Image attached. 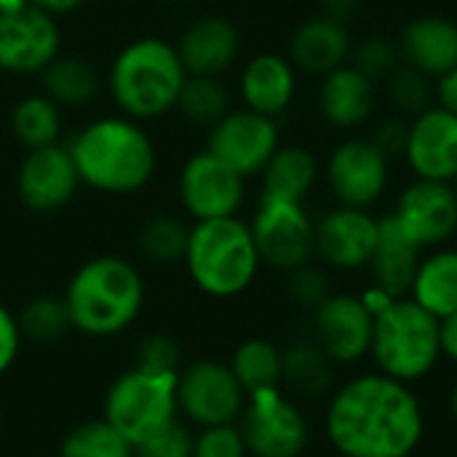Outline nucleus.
I'll return each mask as SVG.
<instances>
[{
	"label": "nucleus",
	"instance_id": "1",
	"mask_svg": "<svg viewBox=\"0 0 457 457\" xmlns=\"http://www.w3.org/2000/svg\"><path fill=\"white\" fill-rule=\"evenodd\" d=\"M324 428L343 457H410L423 442L426 418L407 383L370 372L332 394Z\"/></svg>",
	"mask_w": 457,
	"mask_h": 457
},
{
	"label": "nucleus",
	"instance_id": "2",
	"mask_svg": "<svg viewBox=\"0 0 457 457\" xmlns=\"http://www.w3.org/2000/svg\"><path fill=\"white\" fill-rule=\"evenodd\" d=\"M80 185L126 198L142 193L158 174V145L145 123L107 112L83 123L67 142Z\"/></svg>",
	"mask_w": 457,
	"mask_h": 457
},
{
	"label": "nucleus",
	"instance_id": "3",
	"mask_svg": "<svg viewBox=\"0 0 457 457\" xmlns=\"http://www.w3.org/2000/svg\"><path fill=\"white\" fill-rule=\"evenodd\" d=\"M62 300L72 332L91 340H110L137 324L147 303V284L129 257L96 254L75 268Z\"/></svg>",
	"mask_w": 457,
	"mask_h": 457
},
{
	"label": "nucleus",
	"instance_id": "4",
	"mask_svg": "<svg viewBox=\"0 0 457 457\" xmlns=\"http://www.w3.org/2000/svg\"><path fill=\"white\" fill-rule=\"evenodd\" d=\"M185 80L187 70L177 46L161 35H139L110 59L104 88L115 112L147 123L174 112Z\"/></svg>",
	"mask_w": 457,
	"mask_h": 457
},
{
	"label": "nucleus",
	"instance_id": "5",
	"mask_svg": "<svg viewBox=\"0 0 457 457\" xmlns=\"http://www.w3.org/2000/svg\"><path fill=\"white\" fill-rule=\"evenodd\" d=\"M182 265L201 295L233 300L254 284L262 260L249 222L241 217H220L190 225V244Z\"/></svg>",
	"mask_w": 457,
	"mask_h": 457
},
{
	"label": "nucleus",
	"instance_id": "6",
	"mask_svg": "<svg viewBox=\"0 0 457 457\" xmlns=\"http://www.w3.org/2000/svg\"><path fill=\"white\" fill-rule=\"evenodd\" d=\"M370 353L378 372L412 386L415 380H423L442 359L439 319L412 297H399L375 316Z\"/></svg>",
	"mask_w": 457,
	"mask_h": 457
},
{
	"label": "nucleus",
	"instance_id": "7",
	"mask_svg": "<svg viewBox=\"0 0 457 457\" xmlns=\"http://www.w3.org/2000/svg\"><path fill=\"white\" fill-rule=\"evenodd\" d=\"M177 375L131 367L120 372L102 399V418L131 445L179 420Z\"/></svg>",
	"mask_w": 457,
	"mask_h": 457
},
{
	"label": "nucleus",
	"instance_id": "8",
	"mask_svg": "<svg viewBox=\"0 0 457 457\" xmlns=\"http://www.w3.org/2000/svg\"><path fill=\"white\" fill-rule=\"evenodd\" d=\"M238 428L252 457H300L311 442L308 418L284 388L249 394Z\"/></svg>",
	"mask_w": 457,
	"mask_h": 457
},
{
	"label": "nucleus",
	"instance_id": "9",
	"mask_svg": "<svg viewBox=\"0 0 457 457\" xmlns=\"http://www.w3.org/2000/svg\"><path fill=\"white\" fill-rule=\"evenodd\" d=\"M177 404L179 415L195 428L230 426L244 412L246 391L228 361L195 359L177 375Z\"/></svg>",
	"mask_w": 457,
	"mask_h": 457
},
{
	"label": "nucleus",
	"instance_id": "10",
	"mask_svg": "<svg viewBox=\"0 0 457 457\" xmlns=\"http://www.w3.org/2000/svg\"><path fill=\"white\" fill-rule=\"evenodd\" d=\"M260 260L276 270L292 273L316 254V222L297 201L260 195L249 222Z\"/></svg>",
	"mask_w": 457,
	"mask_h": 457
},
{
	"label": "nucleus",
	"instance_id": "11",
	"mask_svg": "<svg viewBox=\"0 0 457 457\" xmlns=\"http://www.w3.org/2000/svg\"><path fill=\"white\" fill-rule=\"evenodd\" d=\"M177 195L193 222L238 217L246 201V179L204 147L182 163Z\"/></svg>",
	"mask_w": 457,
	"mask_h": 457
},
{
	"label": "nucleus",
	"instance_id": "12",
	"mask_svg": "<svg viewBox=\"0 0 457 457\" xmlns=\"http://www.w3.org/2000/svg\"><path fill=\"white\" fill-rule=\"evenodd\" d=\"M62 54L59 19L32 5H19L0 13V72L32 78Z\"/></svg>",
	"mask_w": 457,
	"mask_h": 457
},
{
	"label": "nucleus",
	"instance_id": "13",
	"mask_svg": "<svg viewBox=\"0 0 457 457\" xmlns=\"http://www.w3.org/2000/svg\"><path fill=\"white\" fill-rule=\"evenodd\" d=\"M80 177L67 145H48L24 150L13 174V190L24 209L32 214H56L67 209L78 190Z\"/></svg>",
	"mask_w": 457,
	"mask_h": 457
},
{
	"label": "nucleus",
	"instance_id": "14",
	"mask_svg": "<svg viewBox=\"0 0 457 457\" xmlns=\"http://www.w3.org/2000/svg\"><path fill=\"white\" fill-rule=\"evenodd\" d=\"M276 118L260 115L246 107L225 112L212 129H206V150L238 171L244 179L262 174L265 163L278 150Z\"/></svg>",
	"mask_w": 457,
	"mask_h": 457
},
{
	"label": "nucleus",
	"instance_id": "15",
	"mask_svg": "<svg viewBox=\"0 0 457 457\" xmlns=\"http://www.w3.org/2000/svg\"><path fill=\"white\" fill-rule=\"evenodd\" d=\"M375 316L367 311L361 297L329 295L313 311V343L335 361L353 364L372 348Z\"/></svg>",
	"mask_w": 457,
	"mask_h": 457
},
{
	"label": "nucleus",
	"instance_id": "16",
	"mask_svg": "<svg viewBox=\"0 0 457 457\" xmlns=\"http://www.w3.org/2000/svg\"><path fill=\"white\" fill-rule=\"evenodd\" d=\"M378 238L380 220L367 209L340 206L316 222V254L337 270L370 268Z\"/></svg>",
	"mask_w": 457,
	"mask_h": 457
},
{
	"label": "nucleus",
	"instance_id": "17",
	"mask_svg": "<svg viewBox=\"0 0 457 457\" xmlns=\"http://www.w3.org/2000/svg\"><path fill=\"white\" fill-rule=\"evenodd\" d=\"M327 179L343 206L367 209L386 190L388 158L372 145V139L343 142L329 158Z\"/></svg>",
	"mask_w": 457,
	"mask_h": 457
},
{
	"label": "nucleus",
	"instance_id": "18",
	"mask_svg": "<svg viewBox=\"0 0 457 457\" xmlns=\"http://www.w3.org/2000/svg\"><path fill=\"white\" fill-rule=\"evenodd\" d=\"M187 75L222 78L241 56V32L222 13H201L174 40Z\"/></svg>",
	"mask_w": 457,
	"mask_h": 457
},
{
	"label": "nucleus",
	"instance_id": "19",
	"mask_svg": "<svg viewBox=\"0 0 457 457\" xmlns=\"http://www.w3.org/2000/svg\"><path fill=\"white\" fill-rule=\"evenodd\" d=\"M394 217L420 249L445 244L457 230V190L450 182L418 179L402 193Z\"/></svg>",
	"mask_w": 457,
	"mask_h": 457
},
{
	"label": "nucleus",
	"instance_id": "20",
	"mask_svg": "<svg viewBox=\"0 0 457 457\" xmlns=\"http://www.w3.org/2000/svg\"><path fill=\"white\" fill-rule=\"evenodd\" d=\"M404 155L420 179L450 182L457 177V115L445 107L420 112L407 137Z\"/></svg>",
	"mask_w": 457,
	"mask_h": 457
},
{
	"label": "nucleus",
	"instance_id": "21",
	"mask_svg": "<svg viewBox=\"0 0 457 457\" xmlns=\"http://www.w3.org/2000/svg\"><path fill=\"white\" fill-rule=\"evenodd\" d=\"M297 72L295 64L273 51L254 54L238 78V94L246 110H254L268 118H278L295 99Z\"/></svg>",
	"mask_w": 457,
	"mask_h": 457
},
{
	"label": "nucleus",
	"instance_id": "22",
	"mask_svg": "<svg viewBox=\"0 0 457 457\" xmlns=\"http://www.w3.org/2000/svg\"><path fill=\"white\" fill-rule=\"evenodd\" d=\"M351 51H353V43H351V32L345 21L329 19L324 13L303 21L289 40V62L295 64V70L321 75V78L343 67Z\"/></svg>",
	"mask_w": 457,
	"mask_h": 457
},
{
	"label": "nucleus",
	"instance_id": "23",
	"mask_svg": "<svg viewBox=\"0 0 457 457\" xmlns=\"http://www.w3.org/2000/svg\"><path fill=\"white\" fill-rule=\"evenodd\" d=\"M399 48L410 67L442 78L457 67V24L445 16H420L407 24Z\"/></svg>",
	"mask_w": 457,
	"mask_h": 457
},
{
	"label": "nucleus",
	"instance_id": "24",
	"mask_svg": "<svg viewBox=\"0 0 457 457\" xmlns=\"http://www.w3.org/2000/svg\"><path fill=\"white\" fill-rule=\"evenodd\" d=\"M319 110L332 126H361L375 110V80H370L353 64L327 72L319 86Z\"/></svg>",
	"mask_w": 457,
	"mask_h": 457
},
{
	"label": "nucleus",
	"instance_id": "25",
	"mask_svg": "<svg viewBox=\"0 0 457 457\" xmlns=\"http://www.w3.org/2000/svg\"><path fill=\"white\" fill-rule=\"evenodd\" d=\"M420 265V246L407 236V230L396 222V217L380 220L378 249L370 260V270L375 287L388 292L391 297H407Z\"/></svg>",
	"mask_w": 457,
	"mask_h": 457
},
{
	"label": "nucleus",
	"instance_id": "26",
	"mask_svg": "<svg viewBox=\"0 0 457 457\" xmlns=\"http://www.w3.org/2000/svg\"><path fill=\"white\" fill-rule=\"evenodd\" d=\"M102 88L104 78L99 67L80 54H59L40 72V91L51 96L64 112L94 104Z\"/></svg>",
	"mask_w": 457,
	"mask_h": 457
},
{
	"label": "nucleus",
	"instance_id": "27",
	"mask_svg": "<svg viewBox=\"0 0 457 457\" xmlns=\"http://www.w3.org/2000/svg\"><path fill=\"white\" fill-rule=\"evenodd\" d=\"M8 129L21 150L59 145L64 134V110L43 91H32L13 102Z\"/></svg>",
	"mask_w": 457,
	"mask_h": 457
},
{
	"label": "nucleus",
	"instance_id": "28",
	"mask_svg": "<svg viewBox=\"0 0 457 457\" xmlns=\"http://www.w3.org/2000/svg\"><path fill=\"white\" fill-rule=\"evenodd\" d=\"M332 386L335 361L313 340H297L281 348V388L303 399H319L327 396Z\"/></svg>",
	"mask_w": 457,
	"mask_h": 457
},
{
	"label": "nucleus",
	"instance_id": "29",
	"mask_svg": "<svg viewBox=\"0 0 457 457\" xmlns=\"http://www.w3.org/2000/svg\"><path fill=\"white\" fill-rule=\"evenodd\" d=\"M410 297L439 321L457 313V249H439L420 260Z\"/></svg>",
	"mask_w": 457,
	"mask_h": 457
},
{
	"label": "nucleus",
	"instance_id": "30",
	"mask_svg": "<svg viewBox=\"0 0 457 457\" xmlns=\"http://www.w3.org/2000/svg\"><path fill=\"white\" fill-rule=\"evenodd\" d=\"M316 158L305 147H278L262 169V195L303 204L316 182Z\"/></svg>",
	"mask_w": 457,
	"mask_h": 457
},
{
	"label": "nucleus",
	"instance_id": "31",
	"mask_svg": "<svg viewBox=\"0 0 457 457\" xmlns=\"http://www.w3.org/2000/svg\"><path fill=\"white\" fill-rule=\"evenodd\" d=\"M190 244V222L179 214L158 212L139 225V254L153 265H182Z\"/></svg>",
	"mask_w": 457,
	"mask_h": 457
},
{
	"label": "nucleus",
	"instance_id": "32",
	"mask_svg": "<svg viewBox=\"0 0 457 457\" xmlns=\"http://www.w3.org/2000/svg\"><path fill=\"white\" fill-rule=\"evenodd\" d=\"M230 370L249 394L281 388V348L265 337H249L230 353Z\"/></svg>",
	"mask_w": 457,
	"mask_h": 457
},
{
	"label": "nucleus",
	"instance_id": "33",
	"mask_svg": "<svg viewBox=\"0 0 457 457\" xmlns=\"http://www.w3.org/2000/svg\"><path fill=\"white\" fill-rule=\"evenodd\" d=\"M230 110V91L222 78L206 75H187L174 107V112H179L185 123L198 129H212Z\"/></svg>",
	"mask_w": 457,
	"mask_h": 457
},
{
	"label": "nucleus",
	"instance_id": "34",
	"mask_svg": "<svg viewBox=\"0 0 457 457\" xmlns=\"http://www.w3.org/2000/svg\"><path fill=\"white\" fill-rule=\"evenodd\" d=\"M59 457H134V445L118 434L104 418L83 420L72 426L62 442Z\"/></svg>",
	"mask_w": 457,
	"mask_h": 457
},
{
	"label": "nucleus",
	"instance_id": "35",
	"mask_svg": "<svg viewBox=\"0 0 457 457\" xmlns=\"http://www.w3.org/2000/svg\"><path fill=\"white\" fill-rule=\"evenodd\" d=\"M16 319H19V329H21L24 340H32V343H56L67 332H72L70 313H67L62 295L29 297L16 311Z\"/></svg>",
	"mask_w": 457,
	"mask_h": 457
},
{
	"label": "nucleus",
	"instance_id": "36",
	"mask_svg": "<svg viewBox=\"0 0 457 457\" xmlns=\"http://www.w3.org/2000/svg\"><path fill=\"white\" fill-rule=\"evenodd\" d=\"M388 96L391 102L407 112V115H420L426 112L428 107H434V88H431V80L428 75H423L420 70L415 67H399L391 78H388Z\"/></svg>",
	"mask_w": 457,
	"mask_h": 457
},
{
	"label": "nucleus",
	"instance_id": "37",
	"mask_svg": "<svg viewBox=\"0 0 457 457\" xmlns=\"http://www.w3.org/2000/svg\"><path fill=\"white\" fill-rule=\"evenodd\" d=\"M351 54H353V67L359 72H364L370 80L391 78L402 67L399 64L402 62V48L391 37H367Z\"/></svg>",
	"mask_w": 457,
	"mask_h": 457
},
{
	"label": "nucleus",
	"instance_id": "38",
	"mask_svg": "<svg viewBox=\"0 0 457 457\" xmlns=\"http://www.w3.org/2000/svg\"><path fill=\"white\" fill-rule=\"evenodd\" d=\"M195 434L187 423L174 420L134 445V457H193Z\"/></svg>",
	"mask_w": 457,
	"mask_h": 457
},
{
	"label": "nucleus",
	"instance_id": "39",
	"mask_svg": "<svg viewBox=\"0 0 457 457\" xmlns=\"http://www.w3.org/2000/svg\"><path fill=\"white\" fill-rule=\"evenodd\" d=\"M193 457H249L238 423L198 428L193 442Z\"/></svg>",
	"mask_w": 457,
	"mask_h": 457
},
{
	"label": "nucleus",
	"instance_id": "40",
	"mask_svg": "<svg viewBox=\"0 0 457 457\" xmlns=\"http://www.w3.org/2000/svg\"><path fill=\"white\" fill-rule=\"evenodd\" d=\"M137 367L153 370V372H179L182 370V348L166 332L147 335L137 348Z\"/></svg>",
	"mask_w": 457,
	"mask_h": 457
},
{
	"label": "nucleus",
	"instance_id": "41",
	"mask_svg": "<svg viewBox=\"0 0 457 457\" xmlns=\"http://www.w3.org/2000/svg\"><path fill=\"white\" fill-rule=\"evenodd\" d=\"M289 297L300 305V308H305V311H316L329 295H332V287H329V278H327V273L321 270V268H316V265H303V268H297V270H292L289 273Z\"/></svg>",
	"mask_w": 457,
	"mask_h": 457
},
{
	"label": "nucleus",
	"instance_id": "42",
	"mask_svg": "<svg viewBox=\"0 0 457 457\" xmlns=\"http://www.w3.org/2000/svg\"><path fill=\"white\" fill-rule=\"evenodd\" d=\"M21 343H24V335L19 329L16 313L0 303V378H5L13 370V364L19 361Z\"/></svg>",
	"mask_w": 457,
	"mask_h": 457
},
{
	"label": "nucleus",
	"instance_id": "43",
	"mask_svg": "<svg viewBox=\"0 0 457 457\" xmlns=\"http://www.w3.org/2000/svg\"><path fill=\"white\" fill-rule=\"evenodd\" d=\"M407 137H410V126H407V123H402V120H386V123L378 126V131H375V137H372V145H375L386 158H391V155H396V153H404Z\"/></svg>",
	"mask_w": 457,
	"mask_h": 457
},
{
	"label": "nucleus",
	"instance_id": "44",
	"mask_svg": "<svg viewBox=\"0 0 457 457\" xmlns=\"http://www.w3.org/2000/svg\"><path fill=\"white\" fill-rule=\"evenodd\" d=\"M88 0H24V5H32L43 13H51V16H70L75 11H80Z\"/></svg>",
	"mask_w": 457,
	"mask_h": 457
},
{
	"label": "nucleus",
	"instance_id": "45",
	"mask_svg": "<svg viewBox=\"0 0 457 457\" xmlns=\"http://www.w3.org/2000/svg\"><path fill=\"white\" fill-rule=\"evenodd\" d=\"M439 345H442V356L457 364V313L439 321Z\"/></svg>",
	"mask_w": 457,
	"mask_h": 457
},
{
	"label": "nucleus",
	"instance_id": "46",
	"mask_svg": "<svg viewBox=\"0 0 457 457\" xmlns=\"http://www.w3.org/2000/svg\"><path fill=\"white\" fill-rule=\"evenodd\" d=\"M439 104L457 115V67L439 78Z\"/></svg>",
	"mask_w": 457,
	"mask_h": 457
},
{
	"label": "nucleus",
	"instance_id": "47",
	"mask_svg": "<svg viewBox=\"0 0 457 457\" xmlns=\"http://www.w3.org/2000/svg\"><path fill=\"white\" fill-rule=\"evenodd\" d=\"M359 0H321V13L337 21H345L356 13Z\"/></svg>",
	"mask_w": 457,
	"mask_h": 457
},
{
	"label": "nucleus",
	"instance_id": "48",
	"mask_svg": "<svg viewBox=\"0 0 457 457\" xmlns=\"http://www.w3.org/2000/svg\"><path fill=\"white\" fill-rule=\"evenodd\" d=\"M19 5H24V0H0V13L11 11V8H19Z\"/></svg>",
	"mask_w": 457,
	"mask_h": 457
},
{
	"label": "nucleus",
	"instance_id": "49",
	"mask_svg": "<svg viewBox=\"0 0 457 457\" xmlns=\"http://www.w3.org/2000/svg\"><path fill=\"white\" fill-rule=\"evenodd\" d=\"M450 404H453V418H455V423H457V380H455V386H453V396H450Z\"/></svg>",
	"mask_w": 457,
	"mask_h": 457
},
{
	"label": "nucleus",
	"instance_id": "50",
	"mask_svg": "<svg viewBox=\"0 0 457 457\" xmlns=\"http://www.w3.org/2000/svg\"><path fill=\"white\" fill-rule=\"evenodd\" d=\"M0 426H3V410H0Z\"/></svg>",
	"mask_w": 457,
	"mask_h": 457
},
{
	"label": "nucleus",
	"instance_id": "51",
	"mask_svg": "<svg viewBox=\"0 0 457 457\" xmlns=\"http://www.w3.org/2000/svg\"><path fill=\"white\" fill-rule=\"evenodd\" d=\"M455 179H457V177H455ZM455 190H457V187H455Z\"/></svg>",
	"mask_w": 457,
	"mask_h": 457
}]
</instances>
